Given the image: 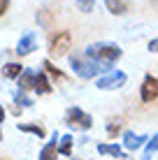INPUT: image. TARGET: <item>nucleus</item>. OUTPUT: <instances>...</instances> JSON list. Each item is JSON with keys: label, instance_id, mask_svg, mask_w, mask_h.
I'll list each match as a JSON object with an SVG mask.
<instances>
[{"label": "nucleus", "instance_id": "f257e3e1", "mask_svg": "<svg viewBox=\"0 0 158 160\" xmlns=\"http://www.w3.org/2000/svg\"><path fill=\"white\" fill-rule=\"evenodd\" d=\"M70 68L74 70V74L81 77V79H93L95 74L100 72H114L112 65L107 63H98V60H93L91 56H86V53H72L70 56Z\"/></svg>", "mask_w": 158, "mask_h": 160}, {"label": "nucleus", "instance_id": "f03ea898", "mask_svg": "<svg viewBox=\"0 0 158 160\" xmlns=\"http://www.w3.org/2000/svg\"><path fill=\"white\" fill-rule=\"evenodd\" d=\"M86 56H91L98 63H107V65H114L119 58H121V49L116 44H105V42H98V44H91L86 49Z\"/></svg>", "mask_w": 158, "mask_h": 160}, {"label": "nucleus", "instance_id": "7ed1b4c3", "mask_svg": "<svg viewBox=\"0 0 158 160\" xmlns=\"http://www.w3.org/2000/svg\"><path fill=\"white\" fill-rule=\"evenodd\" d=\"M65 123H68L72 130H89L91 125H93V118H91L84 109L70 107L68 112H65Z\"/></svg>", "mask_w": 158, "mask_h": 160}, {"label": "nucleus", "instance_id": "20e7f679", "mask_svg": "<svg viewBox=\"0 0 158 160\" xmlns=\"http://www.w3.org/2000/svg\"><path fill=\"white\" fill-rule=\"evenodd\" d=\"M72 47V35L68 30H61V32H54L51 40H49V53L51 56H65Z\"/></svg>", "mask_w": 158, "mask_h": 160}, {"label": "nucleus", "instance_id": "39448f33", "mask_svg": "<svg viewBox=\"0 0 158 160\" xmlns=\"http://www.w3.org/2000/svg\"><path fill=\"white\" fill-rule=\"evenodd\" d=\"M126 72H121V70H114V72L100 77V79L95 81V86L100 88V91H114V88H121L123 84H126Z\"/></svg>", "mask_w": 158, "mask_h": 160}, {"label": "nucleus", "instance_id": "423d86ee", "mask_svg": "<svg viewBox=\"0 0 158 160\" xmlns=\"http://www.w3.org/2000/svg\"><path fill=\"white\" fill-rule=\"evenodd\" d=\"M140 98H142V102L158 100V77H151V74L144 77L142 88H140Z\"/></svg>", "mask_w": 158, "mask_h": 160}, {"label": "nucleus", "instance_id": "0eeeda50", "mask_svg": "<svg viewBox=\"0 0 158 160\" xmlns=\"http://www.w3.org/2000/svg\"><path fill=\"white\" fill-rule=\"evenodd\" d=\"M35 49H37V40H35L33 32H26V35L19 40V44H16V53H19V56H28V53H33Z\"/></svg>", "mask_w": 158, "mask_h": 160}, {"label": "nucleus", "instance_id": "6e6552de", "mask_svg": "<svg viewBox=\"0 0 158 160\" xmlns=\"http://www.w3.org/2000/svg\"><path fill=\"white\" fill-rule=\"evenodd\" d=\"M40 160H58V135H51V139L40 151Z\"/></svg>", "mask_w": 158, "mask_h": 160}, {"label": "nucleus", "instance_id": "1a4fd4ad", "mask_svg": "<svg viewBox=\"0 0 158 160\" xmlns=\"http://www.w3.org/2000/svg\"><path fill=\"white\" fill-rule=\"evenodd\" d=\"M146 142L144 135H135V132H123V146L128 148V151H137L140 146H142Z\"/></svg>", "mask_w": 158, "mask_h": 160}, {"label": "nucleus", "instance_id": "9d476101", "mask_svg": "<svg viewBox=\"0 0 158 160\" xmlns=\"http://www.w3.org/2000/svg\"><path fill=\"white\" fill-rule=\"evenodd\" d=\"M33 91L40 93V95L51 93V84H49V79H47L44 72H37V74H35V86H33Z\"/></svg>", "mask_w": 158, "mask_h": 160}, {"label": "nucleus", "instance_id": "9b49d317", "mask_svg": "<svg viewBox=\"0 0 158 160\" xmlns=\"http://www.w3.org/2000/svg\"><path fill=\"white\" fill-rule=\"evenodd\" d=\"M26 68H21V63H5L3 65V77H7V79H19L21 74H23Z\"/></svg>", "mask_w": 158, "mask_h": 160}, {"label": "nucleus", "instance_id": "f8f14e48", "mask_svg": "<svg viewBox=\"0 0 158 160\" xmlns=\"http://www.w3.org/2000/svg\"><path fill=\"white\" fill-rule=\"evenodd\" d=\"M105 5H107V9H110L112 14H116V16H121V14H126L128 12V0H105Z\"/></svg>", "mask_w": 158, "mask_h": 160}, {"label": "nucleus", "instance_id": "ddd939ff", "mask_svg": "<svg viewBox=\"0 0 158 160\" xmlns=\"http://www.w3.org/2000/svg\"><path fill=\"white\" fill-rule=\"evenodd\" d=\"M16 128H19L21 132H28V135H35V137H40V139H42V137H47V130L42 128L40 123H19Z\"/></svg>", "mask_w": 158, "mask_h": 160}, {"label": "nucleus", "instance_id": "4468645a", "mask_svg": "<svg viewBox=\"0 0 158 160\" xmlns=\"http://www.w3.org/2000/svg\"><path fill=\"white\" fill-rule=\"evenodd\" d=\"M98 153L100 156H114V158H121L123 151L119 144H98Z\"/></svg>", "mask_w": 158, "mask_h": 160}, {"label": "nucleus", "instance_id": "2eb2a0df", "mask_svg": "<svg viewBox=\"0 0 158 160\" xmlns=\"http://www.w3.org/2000/svg\"><path fill=\"white\" fill-rule=\"evenodd\" d=\"M35 74L37 72H33V70H23V74L19 77V88L21 91H28V88L35 86Z\"/></svg>", "mask_w": 158, "mask_h": 160}, {"label": "nucleus", "instance_id": "dca6fc26", "mask_svg": "<svg viewBox=\"0 0 158 160\" xmlns=\"http://www.w3.org/2000/svg\"><path fill=\"white\" fill-rule=\"evenodd\" d=\"M72 137L70 135H63L61 139H58V153H61V156H70V153H72Z\"/></svg>", "mask_w": 158, "mask_h": 160}, {"label": "nucleus", "instance_id": "f3484780", "mask_svg": "<svg viewBox=\"0 0 158 160\" xmlns=\"http://www.w3.org/2000/svg\"><path fill=\"white\" fill-rule=\"evenodd\" d=\"M14 102L16 107H33V98L26 95V91H14Z\"/></svg>", "mask_w": 158, "mask_h": 160}, {"label": "nucleus", "instance_id": "a211bd4d", "mask_svg": "<svg viewBox=\"0 0 158 160\" xmlns=\"http://www.w3.org/2000/svg\"><path fill=\"white\" fill-rule=\"evenodd\" d=\"M156 151H158V135H154V137H151V142H149V144H146L142 160H151V156H154Z\"/></svg>", "mask_w": 158, "mask_h": 160}, {"label": "nucleus", "instance_id": "6ab92c4d", "mask_svg": "<svg viewBox=\"0 0 158 160\" xmlns=\"http://www.w3.org/2000/svg\"><path fill=\"white\" fill-rule=\"evenodd\" d=\"M42 68H44V70H47V72L51 74V77H56V79H63V77H65V74L61 72V70H58L56 65L51 63V60H44V63H42Z\"/></svg>", "mask_w": 158, "mask_h": 160}, {"label": "nucleus", "instance_id": "aec40b11", "mask_svg": "<svg viewBox=\"0 0 158 160\" xmlns=\"http://www.w3.org/2000/svg\"><path fill=\"white\" fill-rule=\"evenodd\" d=\"M119 132H121V121H110V123H107V135L116 137Z\"/></svg>", "mask_w": 158, "mask_h": 160}, {"label": "nucleus", "instance_id": "412c9836", "mask_svg": "<svg viewBox=\"0 0 158 160\" xmlns=\"http://www.w3.org/2000/svg\"><path fill=\"white\" fill-rule=\"evenodd\" d=\"M77 5H79V9H84V12H93L95 0H77Z\"/></svg>", "mask_w": 158, "mask_h": 160}, {"label": "nucleus", "instance_id": "4be33fe9", "mask_svg": "<svg viewBox=\"0 0 158 160\" xmlns=\"http://www.w3.org/2000/svg\"><path fill=\"white\" fill-rule=\"evenodd\" d=\"M37 23H42V26H49V12L44 9V12H40L37 14Z\"/></svg>", "mask_w": 158, "mask_h": 160}, {"label": "nucleus", "instance_id": "5701e85b", "mask_svg": "<svg viewBox=\"0 0 158 160\" xmlns=\"http://www.w3.org/2000/svg\"><path fill=\"white\" fill-rule=\"evenodd\" d=\"M149 51L151 53H158V37H154V40L149 42Z\"/></svg>", "mask_w": 158, "mask_h": 160}, {"label": "nucleus", "instance_id": "b1692460", "mask_svg": "<svg viewBox=\"0 0 158 160\" xmlns=\"http://www.w3.org/2000/svg\"><path fill=\"white\" fill-rule=\"evenodd\" d=\"M7 7H9V0H0V16L7 12Z\"/></svg>", "mask_w": 158, "mask_h": 160}, {"label": "nucleus", "instance_id": "393cba45", "mask_svg": "<svg viewBox=\"0 0 158 160\" xmlns=\"http://www.w3.org/2000/svg\"><path fill=\"white\" fill-rule=\"evenodd\" d=\"M5 121V109H3V104H0V123Z\"/></svg>", "mask_w": 158, "mask_h": 160}, {"label": "nucleus", "instance_id": "a878e982", "mask_svg": "<svg viewBox=\"0 0 158 160\" xmlns=\"http://www.w3.org/2000/svg\"><path fill=\"white\" fill-rule=\"evenodd\" d=\"M0 139H3V130H0Z\"/></svg>", "mask_w": 158, "mask_h": 160}]
</instances>
